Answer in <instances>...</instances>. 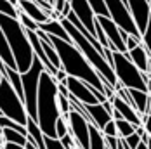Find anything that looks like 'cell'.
<instances>
[{"mask_svg":"<svg viewBox=\"0 0 151 149\" xmlns=\"http://www.w3.org/2000/svg\"><path fill=\"white\" fill-rule=\"evenodd\" d=\"M49 40L56 47L61 59V69H64L68 73V76H75L78 80L96 87L97 90L104 92V80H101L99 73L94 69V66L87 61V57L76 49L75 45L71 42L56 38V37H49Z\"/></svg>","mask_w":151,"mask_h":149,"instance_id":"obj_1","label":"cell"},{"mask_svg":"<svg viewBox=\"0 0 151 149\" xmlns=\"http://www.w3.org/2000/svg\"><path fill=\"white\" fill-rule=\"evenodd\" d=\"M58 82L52 74L47 71L42 73L40 76V87H38V101H37V123L42 128V132L45 137H52L58 139L56 135V123L58 120L63 116L59 109V102H58V95H59V89H58Z\"/></svg>","mask_w":151,"mask_h":149,"instance_id":"obj_2","label":"cell"},{"mask_svg":"<svg viewBox=\"0 0 151 149\" xmlns=\"http://www.w3.org/2000/svg\"><path fill=\"white\" fill-rule=\"evenodd\" d=\"M0 28L5 33V38L11 45V50L17 64V71L26 73L35 61V52L26 35V28L19 23V19L9 17L5 14H0Z\"/></svg>","mask_w":151,"mask_h":149,"instance_id":"obj_3","label":"cell"},{"mask_svg":"<svg viewBox=\"0 0 151 149\" xmlns=\"http://www.w3.org/2000/svg\"><path fill=\"white\" fill-rule=\"evenodd\" d=\"M61 24L64 26V30L68 31V35H70V38H71V44L75 45L76 49L87 57V61L94 66V69L99 73L101 80H104V82H108L109 85L116 87V85H118V78H116V74H115V69L108 64V61H106L104 56H103V54H101V52H99V50H97V49H96V47L80 33V31L76 30L66 17L61 19Z\"/></svg>","mask_w":151,"mask_h":149,"instance_id":"obj_4","label":"cell"},{"mask_svg":"<svg viewBox=\"0 0 151 149\" xmlns=\"http://www.w3.org/2000/svg\"><path fill=\"white\" fill-rule=\"evenodd\" d=\"M0 111L4 116L14 120L24 127H26V121L30 118L26 113L24 101L19 97V94L16 92V89L11 85V82L5 76L0 82Z\"/></svg>","mask_w":151,"mask_h":149,"instance_id":"obj_5","label":"cell"},{"mask_svg":"<svg viewBox=\"0 0 151 149\" xmlns=\"http://www.w3.org/2000/svg\"><path fill=\"white\" fill-rule=\"evenodd\" d=\"M113 61H115V64H113L115 74L123 89H137L148 92V85L142 78V71L137 69L136 64L127 57L125 52L113 50Z\"/></svg>","mask_w":151,"mask_h":149,"instance_id":"obj_6","label":"cell"},{"mask_svg":"<svg viewBox=\"0 0 151 149\" xmlns=\"http://www.w3.org/2000/svg\"><path fill=\"white\" fill-rule=\"evenodd\" d=\"M45 71L44 62L35 56V61L31 68L26 73H21V82H23V90H24V106L28 116L37 121V101H38V87H40V76Z\"/></svg>","mask_w":151,"mask_h":149,"instance_id":"obj_7","label":"cell"},{"mask_svg":"<svg viewBox=\"0 0 151 149\" xmlns=\"http://www.w3.org/2000/svg\"><path fill=\"white\" fill-rule=\"evenodd\" d=\"M106 2V7H108V12H109V17L115 21V24L125 30L127 33L130 35H136V37H141V33L136 26V21L129 11V5L127 2L123 0H104Z\"/></svg>","mask_w":151,"mask_h":149,"instance_id":"obj_8","label":"cell"},{"mask_svg":"<svg viewBox=\"0 0 151 149\" xmlns=\"http://www.w3.org/2000/svg\"><path fill=\"white\" fill-rule=\"evenodd\" d=\"M68 120V128L70 134L75 139L76 146L80 149H91V123L82 113L71 107L70 115L66 116Z\"/></svg>","mask_w":151,"mask_h":149,"instance_id":"obj_9","label":"cell"},{"mask_svg":"<svg viewBox=\"0 0 151 149\" xmlns=\"http://www.w3.org/2000/svg\"><path fill=\"white\" fill-rule=\"evenodd\" d=\"M127 5L136 21L137 30L142 37L144 31L148 30V24L151 19V0H127Z\"/></svg>","mask_w":151,"mask_h":149,"instance_id":"obj_10","label":"cell"},{"mask_svg":"<svg viewBox=\"0 0 151 149\" xmlns=\"http://www.w3.org/2000/svg\"><path fill=\"white\" fill-rule=\"evenodd\" d=\"M96 19L101 24L103 31L106 33V37L109 40V49L111 50H116V52H127V47H125L123 40H122L120 28L115 24V21L111 17H104V16H97Z\"/></svg>","mask_w":151,"mask_h":149,"instance_id":"obj_11","label":"cell"},{"mask_svg":"<svg viewBox=\"0 0 151 149\" xmlns=\"http://www.w3.org/2000/svg\"><path fill=\"white\" fill-rule=\"evenodd\" d=\"M70 4H71V11L75 12V16L83 23V26L96 37V17L97 16L94 14L92 7L89 5V2L87 0H70Z\"/></svg>","mask_w":151,"mask_h":149,"instance_id":"obj_12","label":"cell"},{"mask_svg":"<svg viewBox=\"0 0 151 149\" xmlns=\"http://www.w3.org/2000/svg\"><path fill=\"white\" fill-rule=\"evenodd\" d=\"M82 106H83V109H85L87 115H89L91 125L97 127L101 132H103V128H104L106 125L113 120V116L106 111L104 106L101 104V102H97V104H82Z\"/></svg>","mask_w":151,"mask_h":149,"instance_id":"obj_13","label":"cell"},{"mask_svg":"<svg viewBox=\"0 0 151 149\" xmlns=\"http://www.w3.org/2000/svg\"><path fill=\"white\" fill-rule=\"evenodd\" d=\"M111 101H113L115 109H116V111H120V115H122V118H123V120L130 121L134 127H141V125H142V116H141V115H139V113H137L130 104H127L125 101H122L118 95H115Z\"/></svg>","mask_w":151,"mask_h":149,"instance_id":"obj_14","label":"cell"},{"mask_svg":"<svg viewBox=\"0 0 151 149\" xmlns=\"http://www.w3.org/2000/svg\"><path fill=\"white\" fill-rule=\"evenodd\" d=\"M127 54V57L132 61L134 64H136V68L139 71H142V73H148V64H150V54H148V50H146V47L141 44L139 47L136 49H132V50H129V52H125Z\"/></svg>","mask_w":151,"mask_h":149,"instance_id":"obj_15","label":"cell"},{"mask_svg":"<svg viewBox=\"0 0 151 149\" xmlns=\"http://www.w3.org/2000/svg\"><path fill=\"white\" fill-rule=\"evenodd\" d=\"M17 9L19 11H23L24 14H28L33 19V21H37L38 24H42V23H47L50 17L33 2V0H19V5H17Z\"/></svg>","mask_w":151,"mask_h":149,"instance_id":"obj_16","label":"cell"},{"mask_svg":"<svg viewBox=\"0 0 151 149\" xmlns=\"http://www.w3.org/2000/svg\"><path fill=\"white\" fill-rule=\"evenodd\" d=\"M38 30L47 33L49 37H56V38H61V40H66V42H71L68 31L64 30V26L61 24V21H56V19H49L47 23H42L38 24Z\"/></svg>","mask_w":151,"mask_h":149,"instance_id":"obj_17","label":"cell"},{"mask_svg":"<svg viewBox=\"0 0 151 149\" xmlns=\"http://www.w3.org/2000/svg\"><path fill=\"white\" fill-rule=\"evenodd\" d=\"M130 97H132V102L136 111L141 116H146L148 115V104H150V94L144 92V90H137V89H127Z\"/></svg>","mask_w":151,"mask_h":149,"instance_id":"obj_18","label":"cell"},{"mask_svg":"<svg viewBox=\"0 0 151 149\" xmlns=\"http://www.w3.org/2000/svg\"><path fill=\"white\" fill-rule=\"evenodd\" d=\"M38 33V37H40V40H42V47H44V52H45L47 59L50 61L58 69H61V59H59V54H58V50H56V47L52 45V42L49 40V35L44 33V31H37Z\"/></svg>","mask_w":151,"mask_h":149,"instance_id":"obj_19","label":"cell"},{"mask_svg":"<svg viewBox=\"0 0 151 149\" xmlns=\"http://www.w3.org/2000/svg\"><path fill=\"white\" fill-rule=\"evenodd\" d=\"M0 59L5 62V66H9L11 69H16L17 71V64H16V59H14V54L11 50V45L5 38V33L2 31L0 28Z\"/></svg>","mask_w":151,"mask_h":149,"instance_id":"obj_20","label":"cell"},{"mask_svg":"<svg viewBox=\"0 0 151 149\" xmlns=\"http://www.w3.org/2000/svg\"><path fill=\"white\" fill-rule=\"evenodd\" d=\"M4 130V140L5 142H12V144H19V146H26L28 142V135H23L17 130H12V128H2Z\"/></svg>","mask_w":151,"mask_h":149,"instance_id":"obj_21","label":"cell"},{"mask_svg":"<svg viewBox=\"0 0 151 149\" xmlns=\"http://www.w3.org/2000/svg\"><path fill=\"white\" fill-rule=\"evenodd\" d=\"M91 149H108L104 134L94 125H91Z\"/></svg>","mask_w":151,"mask_h":149,"instance_id":"obj_22","label":"cell"},{"mask_svg":"<svg viewBox=\"0 0 151 149\" xmlns=\"http://www.w3.org/2000/svg\"><path fill=\"white\" fill-rule=\"evenodd\" d=\"M115 123H116V130H118V137L120 139H127L129 135L136 134V127L130 121H127V120H115Z\"/></svg>","mask_w":151,"mask_h":149,"instance_id":"obj_23","label":"cell"},{"mask_svg":"<svg viewBox=\"0 0 151 149\" xmlns=\"http://www.w3.org/2000/svg\"><path fill=\"white\" fill-rule=\"evenodd\" d=\"M0 14H5V16H9V17H16L17 19L19 17V11L9 0H0Z\"/></svg>","mask_w":151,"mask_h":149,"instance_id":"obj_24","label":"cell"},{"mask_svg":"<svg viewBox=\"0 0 151 149\" xmlns=\"http://www.w3.org/2000/svg\"><path fill=\"white\" fill-rule=\"evenodd\" d=\"M89 5L92 7L94 14L96 16H104V17H109V12H108V7H106L104 0H87Z\"/></svg>","mask_w":151,"mask_h":149,"instance_id":"obj_25","label":"cell"},{"mask_svg":"<svg viewBox=\"0 0 151 149\" xmlns=\"http://www.w3.org/2000/svg\"><path fill=\"white\" fill-rule=\"evenodd\" d=\"M17 11H19V9H17ZM17 19H19V23H21V24H23L26 30H30V31H38V23H37V21H33L30 16L24 14L23 11H19V17H17Z\"/></svg>","mask_w":151,"mask_h":149,"instance_id":"obj_26","label":"cell"},{"mask_svg":"<svg viewBox=\"0 0 151 149\" xmlns=\"http://www.w3.org/2000/svg\"><path fill=\"white\" fill-rule=\"evenodd\" d=\"M66 134H70L68 120L64 118V116H61V118L58 120V123H56V135H58V139H61V137H64Z\"/></svg>","mask_w":151,"mask_h":149,"instance_id":"obj_27","label":"cell"},{"mask_svg":"<svg viewBox=\"0 0 151 149\" xmlns=\"http://www.w3.org/2000/svg\"><path fill=\"white\" fill-rule=\"evenodd\" d=\"M96 38H97V42L103 45L104 49H109V40H108V37H106V33L103 31L101 28V24L97 23V19H96Z\"/></svg>","mask_w":151,"mask_h":149,"instance_id":"obj_28","label":"cell"},{"mask_svg":"<svg viewBox=\"0 0 151 149\" xmlns=\"http://www.w3.org/2000/svg\"><path fill=\"white\" fill-rule=\"evenodd\" d=\"M142 44V37H136V35H129V38L125 40V47H127V52L136 49L139 45Z\"/></svg>","mask_w":151,"mask_h":149,"instance_id":"obj_29","label":"cell"},{"mask_svg":"<svg viewBox=\"0 0 151 149\" xmlns=\"http://www.w3.org/2000/svg\"><path fill=\"white\" fill-rule=\"evenodd\" d=\"M103 134H104L106 137H118V130H116V123H115V120H111L104 128H103Z\"/></svg>","mask_w":151,"mask_h":149,"instance_id":"obj_30","label":"cell"},{"mask_svg":"<svg viewBox=\"0 0 151 149\" xmlns=\"http://www.w3.org/2000/svg\"><path fill=\"white\" fill-rule=\"evenodd\" d=\"M142 45L146 47V50H148V54L151 57V19H150V24H148V30L142 35Z\"/></svg>","mask_w":151,"mask_h":149,"instance_id":"obj_31","label":"cell"},{"mask_svg":"<svg viewBox=\"0 0 151 149\" xmlns=\"http://www.w3.org/2000/svg\"><path fill=\"white\" fill-rule=\"evenodd\" d=\"M123 140H125V142H127V144L130 146V149H136L137 146H139V144L142 142V139H141V137H139L137 134L129 135V137H127V139H123Z\"/></svg>","mask_w":151,"mask_h":149,"instance_id":"obj_32","label":"cell"},{"mask_svg":"<svg viewBox=\"0 0 151 149\" xmlns=\"http://www.w3.org/2000/svg\"><path fill=\"white\" fill-rule=\"evenodd\" d=\"M47 149H64V146L61 144L59 139H52V137H45Z\"/></svg>","mask_w":151,"mask_h":149,"instance_id":"obj_33","label":"cell"},{"mask_svg":"<svg viewBox=\"0 0 151 149\" xmlns=\"http://www.w3.org/2000/svg\"><path fill=\"white\" fill-rule=\"evenodd\" d=\"M106 148L108 149H118V144H120V137H106Z\"/></svg>","mask_w":151,"mask_h":149,"instance_id":"obj_34","label":"cell"},{"mask_svg":"<svg viewBox=\"0 0 151 149\" xmlns=\"http://www.w3.org/2000/svg\"><path fill=\"white\" fill-rule=\"evenodd\" d=\"M68 2H70V0H54V11H56L58 14H63V11H64V7H66Z\"/></svg>","mask_w":151,"mask_h":149,"instance_id":"obj_35","label":"cell"},{"mask_svg":"<svg viewBox=\"0 0 151 149\" xmlns=\"http://www.w3.org/2000/svg\"><path fill=\"white\" fill-rule=\"evenodd\" d=\"M142 127H144V130H146V134L151 137V116L150 115H146V116H142Z\"/></svg>","mask_w":151,"mask_h":149,"instance_id":"obj_36","label":"cell"},{"mask_svg":"<svg viewBox=\"0 0 151 149\" xmlns=\"http://www.w3.org/2000/svg\"><path fill=\"white\" fill-rule=\"evenodd\" d=\"M54 78H56V82H58V83H66V80H68V73H66L64 69H59V71L56 73Z\"/></svg>","mask_w":151,"mask_h":149,"instance_id":"obj_37","label":"cell"},{"mask_svg":"<svg viewBox=\"0 0 151 149\" xmlns=\"http://www.w3.org/2000/svg\"><path fill=\"white\" fill-rule=\"evenodd\" d=\"M2 149H24L23 146H19V144H12V142H5L4 144V148Z\"/></svg>","mask_w":151,"mask_h":149,"instance_id":"obj_38","label":"cell"},{"mask_svg":"<svg viewBox=\"0 0 151 149\" xmlns=\"http://www.w3.org/2000/svg\"><path fill=\"white\" fill-rule=\"evenodd\" d=\"M24 149H38V148H37V144L33 142V139H30V137H28V142H26Z\"/></svg>","mask_w":151,"mask_h":149,"instance_id":"obj_39","label":"cell"},{"mask_svg":"<svg viewBox=\"0 0 151 149\" xmlns=\"http://www.w3.org/2000/svg\"><path fill=\"white\" fill-rule=\"evenodd\" d=\"M136 134L139 135V137L146 135V130H144V127H142V125H141V127H136Z\"/></svg>","mask_w":151,"mask_h":149,"instance_id":"obj_40","label":"cell"},{"mask_svg":"<svg viewBox=\"0 0 151 149\" xmlns=\"http://www.w3.org/2000/svg\"><path fill=\"white\" fill-rule=\"evenodd\" d=\"M4 144H5V140H4V130L0 128V149L4 148Z\"/></svg>","mask_w":151,"mask_h":149,"instance_id":"obj_41","label":"cell"},{"mask_svg":"<svg viewBox=\"0 0 151 149\" xmlns=\"http://www.w3.org/2000/svg\"><path fill=\"white\" fill-rule=\"evenodd\" d=\"M136 149H150V148H148V142H144V140H142V142H141Z\"/></svg>","mask_w":151,"mask_h":149,"instance_id":"obj_42","label":"cell"},{"mask_svg":"<svg viewBox=\"0 0 151 149\" xmlns=\"http://www.w3.org/2000/svg\"><path fill=\"white\" fill-rule=\"evenodd\" d=\"M9 2H11V4H12V5H16V7H17V5H19V0H9Z\"/></svg>","mask_w":151,"mask_h":149,"instance_id":"obj_43","label":"cell"},{"mask_svg":"<svg viewBox=\"0 0 151 149\" xmlns=\"http://www.w3.org/2000/svg\"><path fill=\"white\" fill-rule=\"evenodd\" d=\"M148 115L151 116V97H150V104H148Z\"/></svg>","mask_w":151,"mask_h":149,"instance_id":"obj_44","label":"cell"},{"mask_svg":"<svg viewBox=\"0 0 151 149\" xmlns=\"http://www.w3.org/2000/svg\"><path fill=\"white\" fill-rule=\"evenodd\" d=\"M148 73L151 74V59H150V64H148Z\"/></svg>","mask_w":151,"mask_h":149,"instance_id":"obj_45","label":"cell"},{"mask_svg":"<svg viewBox=\"0 0 151 149\" xmlns=\"http://www.w3.org/2000/svg\"><path fill=\"white\" fill-rule=\"evenodd\" d=\"M4 80V73H2V69H0V82Z\"/></svg>","mask_w":151,"mask_h":149,"instance_id":"obj_46","label":"cell"},{"mask_svg":"<svg viewBox=\"0 0 151 149\" xmlns=\"http://www.w3.org/2000/svg\"><path fill=\"white\" fill-rule=\"evenodd\" d=\"M148 94H150V97H151V83H150V87H148Z\"/></svg>","mask_w":151,"mask_h":149,"instance_id":"obj_47","label":"cell"},{"mask_svg":"<svg viewBox=\"0 0 151 149\" xmlns=\"http://www.w3.org/2000/svg\"><path fill=\"white\" fill-rule=\"evenodd\" d=\"M150 80H151V74H150Z\"/></svg>","mask_w":151,"mask_h":149,"instance_id":"obj_48","label":"cell"},{"mask_svg":"<svg viewBox=\"0 0 151 149\" xmlns=\"http://www.w3.org/2000/svg\"><path fill=\"white\" fill-rule=\"evenodd\" d=\"M123 2H127V0H123Z\"/></svg>","mask_w":151,"mask_h":149,"instance_id":"obj_49","label":"cell"},{"mask_svg":"<svg viewBox=\"0 0 151 149\" xmlns=\"http://www.w3.org/2000/svg\"><path fill=\"white\" fill-rule=\"evenodd\" d=\"M0 115H2V111H0Z\"/></svg>","mask_w":151,"mask_h":149,"instance_id":"obj_50","label":"cell"}]
</instances>
